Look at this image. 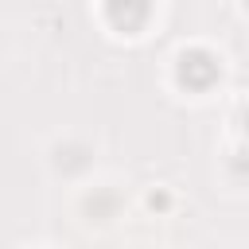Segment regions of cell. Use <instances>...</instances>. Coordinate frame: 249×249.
Returning <instances> with one entry per match:
<instances>
[{"label":"cell","mask_w":249,"mask_h":249,"mask_svg":"<svg viewBox=\"0 0 249 249\" xmlns=\"http://www.w3.org/2000/svg\"><path fill=\"white\" fill-rule=\"evenodd\" d=\"M148 12H152V4L148 0H109V16L121 23V27H140L144 19H148Z\"/></svg>","instance_id":"obj_1"}]
</instances>
